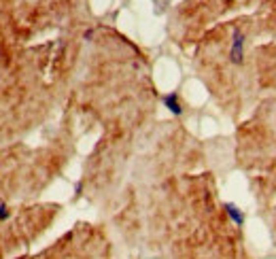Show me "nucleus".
Returning a JSON list of instances; mask_svg holds the SVG:
<instances>
[{"label":"nucleus","mask_w":276,"mask_h":259,"mask_svg":"<svg viewBox=\"0 0 276 259\" xmlns=\"http://www.w3.org/2000/svg\"><path fill=\"white\" fill-rule=\"evenodd\" d=\"M230 60H232V64H242V60H245V34L240 30H234Z\"/></svg>","instance_id":"1"},{"label":"nucleus","mask_w":276,"mask_h":259,"mask_svg":"<svg viewBox=\"0 0 276 259\" xmlns=\"http://www.w3.org/2000/svg\"><path fill=\"white\" fill-rule=\"evenodd\" d=\"M161 102H164V106L172 115H177V117L183 115V104H181V98H179L177 92H170V94H166V96H161Z\"/></svg>","instance_id":"2"},{"label":"nucleus","mask_w":276,"mask_h":259,"mask_svg":"<svg viewBox=\"0 0 276 259\" xmlns=\"http://www.w3.org/2000/svg\"><path fill=\"white\" fill-rule=\"evenodd\" d=\"M223 208H225L227 217H230V219L234 221V226H238V227H242V226H245V219H246V217H245V213H242V210H240V208L236 206V204L227 202Z\"/></svg>","instance_id":"3"},{"label":"nucleus","mask_w":276,"mask_h":259,"mask_svg":"<svg viewBox=\"0 0 276 259\" xmlns=\"http://www.w3.org/2000/svg\"><path fill=\"white\" fill-rule=\"evenodd\" d=\"M9 217H11V210L6 208L4 204H0V223H2V221H6V219H9Z\"/></svg>","instance_id":"4"},{"label":"nucleus","mask_w":276,"mask_h":259,"mask_svg":"<svg viewBox=\"0 0 276 259\" xmlns=\"http://www.w3.org/2000/svg\"><path fill=\"white\" fill-rule=\"evenodd\" d=\"M81 194V183H77V185H75V195H79Z\"/></svg>","instance_id":"5"}]
</instances>
